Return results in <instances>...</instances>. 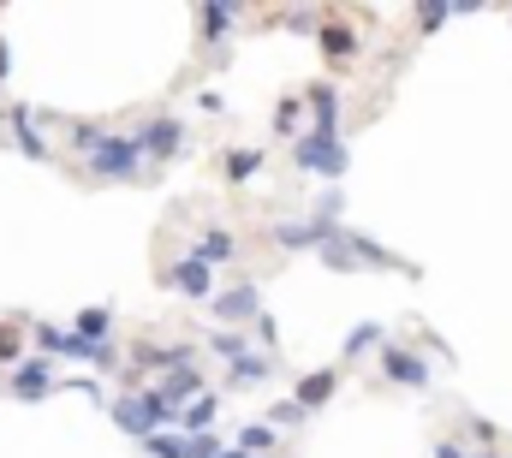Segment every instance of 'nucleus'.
Wrapping results in <instances>:
<instances>
[{
    "mask_svg": "<svg viewBox=\"0 0 512 458\" xmlns=\"http://www.w3.org/2000/svg\"><path fill=\"white\" fill-rule=\"evenodd\" d=\"M268 447H274V429H245V435H239V453H268Z\"/></svg>",
    "mask_w": 512,
    "mask_h": 458,
    "instance_id": "nucleus-23",
    "label": "nucleus"
},
{
    "mask_svg": "<svg viewBox=\"0 0 512 458\" xmlns=\"http://www.w3.org/2000/svg\"><path fill=\"white\" fill-rule=\"evenodd\" d=\"M197 18H203V30H209V36H221V30H227V24L239 18V12H233V6H203Z\"/></svg>",
    "mask_w": 512,
    "mask_h": 458,
    "instance_id": "nucleus-21",
    "label": "nucleus"
},
{
    "mask_svg": "<svg viewBox=\"0 0 512 458\" xmlns=\"http://www.w3.org/2000/svg\"><path fill=\"white\" fill-rule=\"evenodd\" d=\"M12 143L30 155V161H54V149L42 143V131L30 125V108H12Z\"/></svg>",
    "mask_w": 512,
    "mask_h": 458,
    "instance_id": "nucleus-9",
    "label": "nucleus"
},
{
    "mask_svg": "<svg viewBox=\"0 0 512 458\" xmlns=\"http://www.w3.org/2000/svg\"><path fill=\"white\" fill-rule=\"evenodd\" d=\"M304 108L316 114L322 131H340V125H334V119H340V90H334V84H310V90H304Z\"/></svg>",
    "mask_w": 512,
    "mask_h": 458,
    "instance_id": "nucleus-10",
    "label": "nucleus"
},
{
    "mask_svg": "<svg viewBox=\"0 0 512 458\" xmlns=\"http://www.w3.org/2000/svg\"><path fill=\"white\" fill-rule=\"evenodd\" d=\"M191 393H203V369H197V363H191V369H173V375L161 381V399H173L179 411H185V399H191Z\"/></svg>",
    "mask_w": 512,
    "mask_h": 458,
    "instance_id": "nucleus-13",
    "label": "nucleus"
},
{
    "mask_svg": "<svg viewBox=\"0 0 512 458\" xmlns=\"http://www.w3.org/2000/svg\"><path fill=\"white\" fill-rule=\"evenodd\" d=\"M245 345H251V334H239V328H233V334H209V351H215V357H233V363L251 357Z\"/></svg>",
    "mask_w": 512,
    "mask_h": 458,
    "instance_id": "nucleus-19",
    "label": "nucleus"
},
{
    "mask_svg": "<svg viewBox=\"0 0 512 458\" xmlns=\"http://www.w3.org/2000/svg\"><path fill=\"white\" fill-rule=\"evenodd\" d=\"M161 286H173V292H185V298L215 304V268H209V262H197V256H179V262L167 268V280H161Z\"/></svg>",
    "mask_w": 512,
    "mask_h": 458,
    "instance_id": "nucleus-5",
    "label": "nucleus"
},
{
    "mask_svg": "<svg viewBox=\"0 0 512 458\" xmlns=\"http://www.w3.org/2000/svg\"><path fill=\"white\" fill-rule=\"evenodd\" d=\"M292 161H298L304 173H328V179H340V173H346V143H340V131H322V125H310V131L298 137Z\"/></svg>",
    "mask_w": 512,
    "mask_h": 458,
    "instance_id": "nucleus-1",
    "label": "nucleus"
},
{
    "mask_svg": "<svg viewBox=\"0 0 512 458\" xmlns=\"http://www.w3.org/2000/svg\"><path fill=\"white\" fill-rule=\"evenodd\" d=\"M370 345H387V334H382V328H358V334L346 340V357H364Z\"/></svg>",
    "mask_w": 512,
    "mask_h": 458,
    "instance_id": "nucleus-22",
    "label": "nucleus"
},
{
    "mask_svg": "<svg viewBox=\"0 0 512 458\" xmlns=\"http://www.w3.org/2000/svg\"><path fill=\"white\" fill-rule=\"evenodd\" d=\"M179 143H185V125H179L173 114H149L143 119V131H137L143 161H167V155H179Z\"/></svg>",
    "mask_w": 512,
    "mask_h": 458,
    "instance_id": "nucleus-3",
    "label": "nucleus"
},
{
    "mask_svg": "<svg viewBox=\"0 0 512 458\" xmlns=\"http://www.w3.org/2000/svg\"><path fill=\"white\" fill-rule=\"evenodd\" d=\"M215 417H221V399L209 393V399H197V405H185V423H179V429H185V435L197 441V435H215Z\"/></svg>",
    "mask_w": 512,
    "mask_h": 458,
    "instance_id": "nucleus-14",
    "label": "nucleus"
},
{
    "mask_svg": "<svg viewBox=\"0 0 512 458\" xmlns=\"http://www.w3.org/2000/svg\"><path fill=\"white\" fill-rule=\"evenodd\" d=\"M72 328H78V340L108 345V334H114V310H102V304H96V310H84V316H78Z\"/></svg>",
    "mask_w": 512,
    "mask_h": 458,
    "instance_id": "nucleus-15",
    "label": "nucleus"
},
{
    "mask_svg": "<svg viewBox=\"0 0 512 458\" xmlns=\"http://www.w3.org/2000/svg\"><path fill=\"white\" fill-rule=\"evenodd\" d=\"M209 310H215L221 322H245V316H251V328H256V322H262V298H256V280L233 286V292H227V298H215Z\"/></svg>",
    "mask_w": 512,
    "mask_h": 458,
    "instance_id": "nucleus-8",
    "label": "nucleus"
},
{
    "mask_svg": "<svg viewBox=\"0 0 512 458\" xmlns=\"http://www.w3.org/2000/svg\"><path fill=\"white\" fill-rule=\"evenodd\" d=\"M334 387H340V375H334V369H316L310 381H298V393H292V399H298L304 411H316V405H328V399H334Z\"/></svg>",
    "mask_w": 512,
    "mask_h": 458,
    "instance_id": "nucleus-12",
    "label": "nucleus"
},
{
    "mask_svg": "<svg viewBox=\"0 0 512 458\" xmlns=\"http://www.w3.org/2000/svg\"><path fill=\"white\" fill-rule=\"evenodd\" d=\"M483 458H489V453H483Z\"/></svg>",
    "mask_w": 512,
    "mask_h": 458,
    "instance_id": "nucleus-27",
    "label": "nucleus"
},
{
    "mask_svg": "<svg viewBox=\"0 0 512 458\" xmlns=\"http://www.w3.org/2000/svg\"><path fill=\"white\" fill-rule=\"evenodd\" d=\"M435 458H465V447L459 441H435Z\"/></svg>",
    "mask_w": 512,
    "mask_h": 458,
    "instance_id": "nucleus-26",
    "label": "nucleus"
},
{
    "mask_svg": "<svg viewBox=\"0 0 512 458\" xmlns=\"http://www.w3.org/2000/svg\"><path fill=\"white\" fill-rule=\"evenodd\" d=\"M298 114H304V90H298V96H286V102H280V114H274V131H280V137H286V131H292V125H298Z\"/></svg>",
    "mask_w": 512,
    "mask_h": 458,
    "instance_id": "nucleus-20",
    "label": "nucleus"
},
{
    "mask_svg": "<svg viewBox=\"0 0 512 458\" xmlns=\"http://www.w3.org/2000/svg\"><path fill=\"white\" fill-rule=\"evenodd\" d=\"M54 387H60V375H54V363H48V357L18 363V369H12V381H6V393H12V399H42V393H54Z\"/></svg>",
    "mask_w": 512,
    "mask_h": 458,
    "instance_id": "nucleus-6",
    "label": "nucleus"
},
{
    "mask_svg": "<svg viewBox=\"0 0 512 458\" xmlns=\"http://www.w3.org/2000/svg\"><path fill=\"white\" fill-rule=\"evenodd\" d=\"M304 417H310V411H304L298 399H286V405H274V411H268V423H304Z\"/></svg>",
    "mask_w": 512,
    "mask_h": 458,
    "instance_id": "nucleus-25",
    "label": "nucleus"
},
{
    "mask_svg": "<svg viewBox=\"0 0 512 458\" xmlns=\"http://www.w3.org/2000/svg\"><path fill=\"white\" fill-rule=\"evenodd\" d=\"M137 167H143V149H137V137H120V131H108L102 143H96V155H90V179H137Z\"/></svg>",
    "mask_w": 512,
    "mask_h": 458,
    "instance_id": "nucleus-2",
    "label": "nucleus"
},
{
    "mask_svg": "<svg viewBox=\"0 0 512 458\" xmlns=\"http://www.w3.org/2000/svg\"><path fill=\"white\" fill-rule=\"evenodd\" d=\"M382 375L393 381V387H411V393H417V387H429V369H423V357H411V351H405L399 340H387V351H382Z\"/></svg>",
    "mask_w": 512,
    "mask_h": 458,
    "instance_id": "nucleus-7",
    "label": "nucleus"
},
{
    "mask_svg": "<svg viewBox=\"0 0 512 458\" xmlns=\"http://www.w3.org/2000/svg\"><path fill=\"white\" fill-rule=\"evenodd\" d=\"M262 161H268L262 149H233V155H227V179H233V185H245L251 173H262Z\"/></svg>",
    "mask_w": 512,
    "mask_h": 458,
    "instance_id": "nucleus-17",
    "label": "nucleus"
},
{
    "mask_svg": "<svg viewBox=\"0 0 512 458\" xmlns=\"http://www.w3.org/2000/svg\"><path fill=\"white\" fill-rule=\"evenodd\" d=\"M18 345H24V328L0 322V363H12V357H18Z\"/></svg>",
    "mask_w": 512,
    "mask_h": 458,
    "instance_id": "nucleus-24",
    "label": "nucleus"
},
{
    "mask_svg": "<svg viewBox=\"0 0 512 458\" xmlns=\"http://www.w3.org/2000/svg\"><path fill=\"white\" fill-rule=\"evenodd\" d=\"M322 48H328L334 60H352V54H358V36H352L346 24H328V30H322Z\"/></svg>",
    "mask_w": 512,
    "mask_h": 458,
    "instance_id": "nucleus-18",
    "label": "nucleus"
},
{
    "mask_svg": "<svg viewBox=\"0 0 512 458\" xmlns=\"http://www.w3.org/2000/svg\"><path fill=\"white\" fill-rule=\"evenodd\" d=\"M268 369H274V357H239V363H233V387H262V381H268Z\"/></svg>",
    "mask_w": 512,
    "mask_h": 458,
    "instance_id": "nucleus-16",
    "label": "nucleus"
},
{
    "mask_svg": "<svg viewBox=\"0 0 512 458\" xmlns=\"http://www.w3.org/2000/svg\"><path fill=\"white\" fill-rule=\"evenodd\" d=\"M233 250H239V244H233V232H221V227H203V238L191 244V256H197V262H209V268H221Z\"/></svg>",
    "mask_w": 512,
    "mask_h": 458,
    "instance_id": "nucleus-11",
    "label": "nucleus"
},
{
    "mask_svg": "<svg viewBox=\"0 0 512 458\" xmlns=\"http://www.w3.org/2000/svg\"><path fill=\"white\" fill-rule=\"evenodd\" d=\"M334 221H322V215H304V221H280L274 227V244L280 250H328V238H334Z\"/></svg>",
    "mask_w": 512,
    "mask_h": 458,
    "instance_id": "nucleus-4",
    "label": "nucleus"
}]
</instances>
